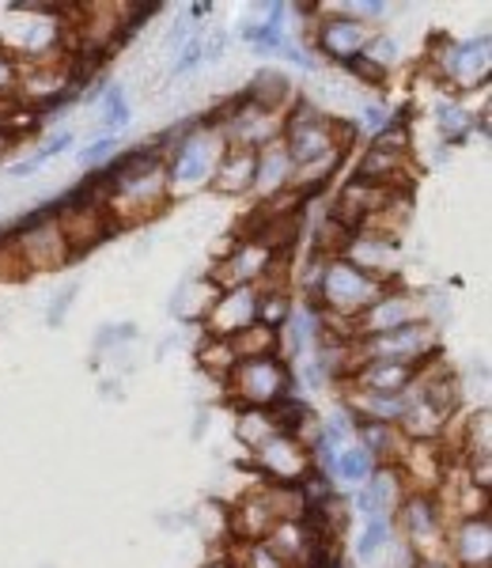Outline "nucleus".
<instances>
[{
    "label": "nucleus",
    "instance_id": "nucleus-1",
    "mask_svg": "<svg viewBox=\"0 0 492 568\" xmlns=\"http://www.w3.org/2000/svg\"><path fill=\"white\" fill-rule=\"evenodd\" d=\"M459 383L451 379L448 368H421L417 379L406 390V414L398 420L406 439H440L443 428L451 425L459 409Z\"/></svg>",
    "mask_w": 492,
    "mask_h": 568
},
{
    "label": "nucleus",
    "instance_id": "nucleus-2",
    "mask_svg": "<svg viewBox=\"0 0 492 568\" xmlns=\"http://www.w3.org/2000/svg\"><path fill=\"white\" fill-rule=\"evenodd\" d=\"M280 144H285V152L291 160V171H299V168H311V163L334 160V155H345L349 136L337 130L315 103L299 99V103L288 110L285 125H280Z\"/></svg>",
    "mask_w": 492,
    "mask_h": 568
},
{
    "label": "nucleus",
    "instance_id": "nucleus-3",
    "mask_svg": "<svg viewBox=\"0 0 492 568\" xmlns=\"http://www.w3.org/2000/svg\"><path fill=\"white\" fill-rule=\"evenodd\" d=\"M227 390L243 409H273L288 394H296V372L280 361V353L246 356L227 372Z\"/></svg>",
    "mask_w": 492,
    "mask_h": 568
},
{
    "label": "nucleus",
    "instance_id": "nucleus-4",
    "mask_svg": "<svg viewBox=\"0 0 492 568\" xmlns=\"http://www.w3.org/2000/svg\"><path fill=\"white\" fill-rule=\"evenodd\" d=\"M8 251L16 254L23 273H45V270H61L72 262V246L61 232L53 209H39L27 220L16 224V240L8 243Z\"/></svg>",
    "mask_w": 492,
    "mask_h": 568
},
{
    "label": "nucleus",
    "instance_id": "nucleus-5",
    "mask_svg": "<svg viewBox=\"0 0 492 568\" xmlns=\"http://www.w3.org/2000/svg\"><path fill=\"white\" fill-rule=\"evenodd\" d=\"M394 527L413 546V557H448V511L440 504V493H406L394 511Z\"/></svg>",
    "mask_w": 492,
    "mask_h": 568
},
{
    "label": "nucleus",
    "instance_id": "nucleus-6",
    "mask_svg": "<svg viewBox=\"0 0 492 568\" xmlns=\"http://www.w3.org/2000/svg\"><path fill=\"white\" fill-rule=\"evenodd\" d=\"M357 345V364L363 361H398V364H409V368L421 372L428 364V356H435V329L417 318L409 326H398V329H387V334H376V337H360Z\"/></svg>",
    "mask_w": 492,
    "mask_h": 568
},
{
    "label": "nucleus",
    "instance_id": "nucleus-7",
    "mask_svg": "<svg viewBox=\"0 0 492 568\" xmlns=\"http://www.w3.org/2000/svg\"><path fill=\"white\" fill-rule=\"evenodd\" d=\"M224 136L221 130H194L186 141L178 144L175 152L167 155L163 163V175H167V190H197L202 182L213 179L216 171V160L224 152Z\"/></svg>",
    "mask_w": 492,
    "mask_h": 568
},
{
    "label": "nucleus",
    "instance_id": "nucleus-8",
    "mask_svg": "<svg viewBox=\"0 0 492 568\" xmlns=\"http://www.w3.org/2000/svg\"><path fill=\"white\" fill-rule=\"evenodd\" d=\"M250 455H254V466H258L262 481H269V485H299L315 470L307 444L288 433H273L266 444H258Z\"/></svg>",
    "mask_w": 492,
    "mask_h": 568
},
{
    "label": "nucleus",
    "instance_id": "nucleus-9",
    "mask_svg": "<svg viewBox=\"0 0 492 568\" xmlns=\"http://www.w3.org/2000/svg\"><path fill=\"white\" fill-rule=\"evenodd\" d=\"M368 23H360L349 12H322L315 23V45L326 61L334 65H349L352 58H360L368 50Z\"/></svg>",
    "mask_w": 492,
    "mask_h": 568
},
{
    "label": "nucleus",
    "instance_id": "nucleus-10",
    "mask_svg": "<svg viewBox=\"0 0 492 568\" xmlns=\"http://www.w3.org/2000/svg\"><path fill=\"white\" fill-rule=\"evenodd\" d=\"M489 53H492L489 34H473V39H467V42L448 39V45H443V58H440V77L459 91L485 84L489 65H492Z\"/></svg>",
    "mask_w": 492,
    "mask_h": 568
},
{
    "label": "nucleus",
    "instance_id": "nucleus-11",
    "mask_svg": "<svg viewBox=\"0 0 492 568\" xmlns=\"http://www.w3.org/2000/svg\"><path fill=\"white\" fill-rule=\"evenodd\" d=\"M448 561L454 568H489L492 561V524L489 511L451 519L448 527Z\"/></svg>",
    "mask_w": 492,
    "mask_h": 568
},
{
    "label": "nucleus",
    "instance_id": "nucleus-12",
    "mask_svg": "<svg viewBox=\"0 0 492 568\" xmlns=\"http://www.w3.org/2000/svg\"><path fill=\"white\" fill-rule=\"evenodd\" d=\"M417 318H421L417 296H409L406 288H394V284H390L376 304L352 323V334H357V342H360V337H376V334H387V329L409 326V323H417Z\"/></svg>",
    "mask_w": 492,
    "mask_h": 568
},
{
    "label": "nucleus",
    "instance_id": "nucleus-13",
    "mask_svg": "<svg viewBox=\"0 0 492 568\" xmlns=\"http://www.w3.org/2000/svg\"><path fill=\"white\" fill-rule=\"evenodd\" d=\"M406 493H409V489H406L402 474H398V466H379V470L371 474V478L363 481L357 493H352L349 508H352V516H360V519H371V516H394L398 504H402Z\"/></svg>",
    "mask_w": 492,
    "mask_h": 568
},
{
    "label": "nucleus",
    "instance_id": "nucleus-14",
    "mask_svg": "<svg viewBox=\"0 0 492 568\" xmlns=\"http://www.w3.org/2000/svg\"><path fill=\"white\" fill-rule=\"evenodd\" d=\"M258 323V288H232V292H221L216 304L208 307L205 315V326H208V337H235L243 334L246 326Z\"/></svg>",
    "mask_w": 492,
    "mask_h": 568
},
{
    "label": "nucleus",
    "instance_id": "nucleus-15",
    "mask_svg": "<svg viewBox=\"0 0 492 568\" xmlns=\"http://www.w3.org/2000/svg\"><path fill=\"white\" fill-rule=\"evenodd\" d=\"M269 262H273V251L266 243H243L235 246L227 258L213 270V281L221 284V292H232V288H254L262 277L269 273Z\"/></svg>",
    "mask_w": 492,
    "mask_h": 568
},
{
    "label": "nucleus",
    "instance_id": "nucleus-16",
    "mask_svg": "<svg viewBox=\"0 0 492 568\" xmlns=\"http://www.w3.org/2000/svg\"><path fill=\"white\" fill-rule=\"evenodd\" d=\"M254 163H258V149H243V144H224L221 160L213 171V190L221 194H243L254 186Z\"/></svg>",
    "mask_w": 492,
    "mask_h": 568
},
{
    "label": "nucleus",
    "instance_id": "nucleus-17",
    "mask_svg": "<svg viewBox=\"0 0 492 568\" xmlns=\"http://www.w3.org/2000/svg\"><path fill=\"white\" fill-rule=\"evenodd\" d=\"M357 439L363 452L376 459V466H398L409 447L398 425H382V420H357Z\"/></svg>",
    "mask_w": 492,
    "mask_h": 568
},
{
    "label": "nucleus",
    "instance_id": "nucleus-18",
    "mask_svg": "<svg viewBox=\"0 0 492 568\" xmlns=\"http://www.w3.org/2000/svg\"><path fill=\"white\" fill-rule=\"evenodd\" d=\"M254 190H262L266 201L291 190V160H288L285 144H280V136L258 149V163H254Z\"/></svg>",
    "mask_w": 492,
    "mask_h": 568
},
{
    "label": "nucleus",
    "instance_id": "nucleus-19",
    "mask_svg": "<svg viewBox=\"0 0 492 568\" xmlns=\"http://www.w3.org/2000/svg\"><path fill=\"white\" fill-rule=\"evenodd\" d=\"M379 466H376V459H371L368 452L360 447V439H349V444L337 452V459L330 463V470H326V478L334 481V489L337 493H357L363 481L376 474Z\"/></svg>",
    "mask_w": 492,
    "mask_h": 568
},
{
    "label": "nucleus",
    "instance_id": "nucleus-20",
    "mask_svg": "<svg viewBox=\"0 0 492 568\" xmlns=\"http://www.w3.org/2000/svg\"><path fill=\"white\" fill-rule=\"evenodd\" d=\"M398 538V527H394V516H371V519H360V530H357V561L360 565H371L379 554H387Z\"/></svg>",
    "mask_w": 492,
    "mask_h": 568
},
{
    "label": "nucleus",
    "instance_id": "nucleus-21",
    "mask_svg": "<svg viewBox=\"0 0 492 568\" xmlns=\"http://www.w3.org/2000/svg\"><path fill=\"white\" fill-rule=\"evenodd\" d=\"M285 20H288V4H273L266 16H262V23L246 27L243 39L254 45L258 53H266V58H273V53H280L288 45L285 39Z\"/></svg>",
    "mask_w": 492,
    "mask_h": 568
},
{
    "label": "nucleus",
    "instance_id": "nucleus-22",
    "mask_svg": "<svg viewBox=\"0 0 492 568\" xmlns=\"http://www.w3.org/2000/svg\"><path fill=\"white\" fill-rule=\"evenodd\" d=\"M227 342H232V349H235V361H246V356L280 353V334H277V329H269V326H262V323L246 326L243 334L227 337Z\"/></svg>",
    "mask_w": 492,
    "mask_h": 568
},
{
    "label": "nucleus",
    "instance_id": "nucleus-23",
    "mask_svg": "<svg viewBox=\"0 0 492 568\" xmlns=\"http://www.w3.org/2000/svg\"><path fill=\"white\" fill-rule=\"evenodd\" d=\"M72 144V133L69 130H58L50 136V141L45 144H39V149H34L31 155H27V160H16L12 168H8V175L12 179H27V175H39V171L45 168V163L53 160V155H61Z\"/></svg>",
    "mask_w": 492,
    "mask_h": 568
},
{
    "label": "nucleus",
    "instance_id": "nucleus-24",
    "mask_svg": "<svg viewBox=\"0 0 492 568\" xmlns=\"http://www.w3.org/2000/svg\"><path fill=\"white\" fill-rule=\"evenodd\" d=\"M224 557L232 561V568H288L273 554V546L266 538H262V542H232V549H227Z\"/></svg>",
    "mask_w": 492,
    "mask_h": 568
},
{
    "label": "nucleus",
    "instance_id": "nucleus-25",
    "mask_svg": "<svg viewBox=\"0 0 492 568\" xmlns=\"http://www.w3.org/2000/svg\"><path fill=\"white\" fill-rule=\"evenodd\" d=\"M473 125L478 122H473V114L459 103V99H443V103H435V130L448 136V141H462Z\"/></svg>",
    "mask_w": 492,
    "mask_h": 568
},
{
    "label": "nucleus",
    "instance_id": "nucleus-26",
    "mask_svg": "<svg viewBox=\"0 0 492 568\" xmlns=\"http://www.w3.org/2000/svg\"><path fill=\"white\" fill-rule=\"evenodd\" d=\"M291 307H296V304H291L288 292L280 288V284H269V288L258 292V323L269 326V329H277V334H280V326L288 323Z\"/></svg>",
    "mask_w": 492,
    "mask_h": 568
},
{
    "label": "nucleus",
    "instance_id": "nucleus-27",
    "mask_svg": "<svg viewBox=\"0 0 492 568\" xmlns=\"http://www.w3.org/2000/svg\"><path fill=\"white\" fill-rule=\"evenodd\" d=\"M277 433V425H273V417H269V409H243L239 420H235V436L243 439L246 447H258V444H266V439Z\"/></svg>",
    "mask_w": 492,
    "mask_h": 568
},
{
    "label": "nucleus",
    "instance_id": "nucleus-28",
    "mask_svg": "<svg viewBox=\"0 0 492 568\" xmlns=\"http://www.w3.org/2000/svg\"><path fill=\"white\" fill-rule=\"evenodd\" d=\"M103 125H111V133L130 125V99H125L122 84H111L103 91Z\"/></svg>",
    "mask_w": 492,
    "mask_h": 568
},
{
    "label": "nucleus",
    "instance_id": "nucleus-29",
    "mask_svg": "<svg viewBox=\"0 0 492 568\" xmlns=\"http://www.w3.org/2000/svg\"><path fill=\"white\" fill-rule=\"evenodd\" d=\"M117 152H122V141H117V133H106V136H99V141L84 144V152H80V168H84V171H99V168H106V163H111Z\"/></svg>",
    "mask_w": 492,
    "mask_h": 568
},
{
    "label": "nucleus",
    "instance_id": "nucleus-30",
    "mask_svg": "<svg viewBox=\"0 0 492 568\" xmlns=\"http://www.w3.org/2000/svg\"><path fill=\"white\" fill-rule=\"evenodd\" d=\"M202 364H205L208 372H216V375H224V379H227V372L235 368V349H232V342H224V337H205Z\"/></svg>",
    "mask_w": 492,
    "mask_h": 568
},
{
    "label": "nucleus",
    "instance_id": "nucleus-31",
    "mask_svg": "<svg viewBox=\"0 0 492 568\" xmlns=\"http://www.w3.org/2000/svg\"><path fill=\"white\" fill-rule=\"evenodd\" d=\"M202 61H205V34H189L178 53V61L171 65V72H175V77H186V72H194Z\"/></svg>",
    "mask_w": 492,
    "mask_h": 568
},
{
    "label": "nucleus",
    "instance_id": "nucleus-32",
    "mask_svg": "<svg viewBox=\"0 0 492 568\" xmlns=\"http://www.w3.org/2000/svg\"><path fill=\"white\" fill-rule=\"evenodd\" d=\"M16 91H20V58L16 53H8L4 45H0V99H12Z\"/></svg>",
    "mask_w": 492,
    "mask_h": 568
},
{
    "label": "nucleus",
    "instance_id": "nucleus-33",
    "mask_svg": "<svg viewBox=\"0 0 492 568\" xmlns=\"http://www.w3.org/2000/svg\"><path fill=\"white\" fill-rule=\"evenodd\" d=\"M363 58H371L379 69H390L398 61V42L390 39V34H371L368 50H363Z\"/></svg>",
    "mask_w": 492,
    "mask_h": 568
},
{
    "label": "nucleus",
    "instance_id": "nucleus-34",
    "mask_svg": "<svg viewBox=\"0 0 492 568\" xmlns=\"http://www.w3.org/2000/svg\"><path fill=\"white\" fill-rule=\"evenodd\" d=\"M349 69L357 72L360 80H368V84H379V80H387V69H379L376 61L363 58V53H360V58H352V61H349Z\"/></svg>",
    "mask_w": 492,
    "mask_h": 568
},
{
    "label": "nucleus",
    "instance_id": "nucleus-35",
    "mask_svg": "<svg viewBox=\"0 0 492 568\" xmlns=\"http://www.w3.org/2000/svg\"><path fill=\"white\" fill-rule=\"evenodd\" d=\"M363 122H368V125H371V133L379 136V133L390 125V114H387L382 106H368V110H363Z\"/></svg>",
    "mask_w": 492,
    "mask_h": 568
},
{
    "label": "nucleus",
    "instance_id": "nucleus-36",
    "mask_svg": "<svg viewBox=\"0 0 492 568\" xmlns=\"http://www.w3.org/2000/svg\"><path fill=\"white\" fill-rule=\"evenodd\" d=\"M72 296H76V284H69V288L58 296V304H53V311H50V323H61V318H65V307H69Z\"/></svg>",
    "mask_w": 492,
    "mask_h": 568
},
{
    "label": "nucleus",
    "instance_id": "nucleus-37",
    "mask_svg": "<svg viewBox=\"0 0 492 568\" xmlns=\"http://www.w3.org/2000/svg\"><path fill=\"white\" fill-rule=\"evenodd\" d=\"M202 568H232V561H227V557H224V554H216V557H213V561H205Z\"/></svg>",
    "mask_w": 492,
    "mask_h": 568
},
{
    "label": "nucleus",
    "instance_id": "nucleus-38",
    "mask_svg": "<svg viewBox=\"0 0 492 568\" xmlns=\"http://www.w3.org/2000/svg\"><path fill=\"white\" fill-rule=\"evenodd\" d=\"M208 12H213V8H208V4H194V8H189V16H194V20H205Z\"/></svg>",
    "mask_w": 492,
    "mask_h": 568
}]
</instances>
